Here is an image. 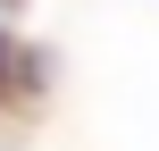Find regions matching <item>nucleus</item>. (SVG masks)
<instances>
[{
  "label": "nucleus",
  "instance_id": "f257e3e1",
  "mask_svg": "<svg viewBox=\"0 0 159 151\" xmlns=\"http://www.w3.org/2000/svg\"><path fill=\"white\" fill-rule=\"evenodd\" d=\"M8 76H17V42L0 34V84H8Z\"/></svg>",
  "mask_w": 159,
  "mask_h": 151
}]
</instances>
